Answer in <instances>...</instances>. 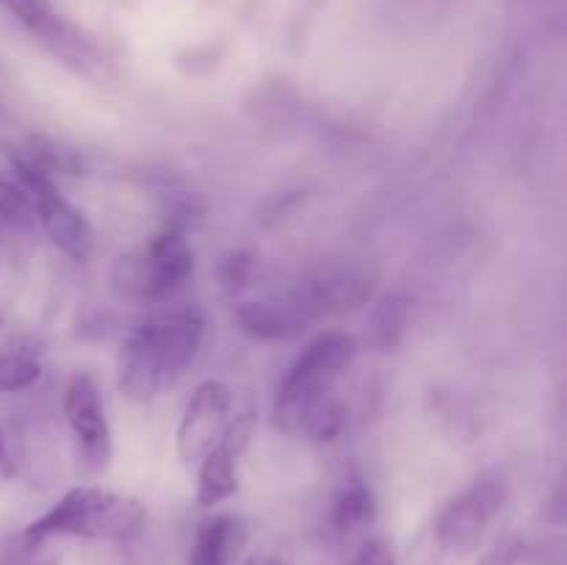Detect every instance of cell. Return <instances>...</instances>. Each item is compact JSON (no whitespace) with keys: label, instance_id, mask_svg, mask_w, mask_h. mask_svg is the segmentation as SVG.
<instances>
[{"label":"cell","instance_id":"obj_5","mask_svg":"<svg viewBox=\"0 0 567 565\" xmlns=\"http://www.w3.org/2000/svg\"><path fill=\"white\" fill-rule=\"evenodd\" d=\"M9 164L11 172H14V181L20 183L22 192L31 199L33 214L39 216L42 230L48 233L50 242L61 253L70 255L72 260H86L94 249V233L89 227L86 216L59 192L53 177L25 164H17V161H9Z\"/></svg>","mask_w":567,"mask_h":565},{"label":"cell","instance_id":"obj_7","mask_svg":"<svg viewBox=\"0 0 567 565\" xmlns=\"http://www.w3.org/2000/svg\"><path fill=\"white\" fill-rule=\"evenodd\" d=\"M233 408V391L221 380H203L194 388L177 424V458L199 463L225 432Z\"/></svg>","mask_w":567,"mask_h":565},{"label":"cell","instance_id":"obj_21","mask_svg":"<svg viewBox=\"0 0 567 565\" xmlns=\"http://www.w3.org/2000/svg\"><path fill=\"white\" fill-rule=\"evenodd\" d=\"M17 565H59V559L55 557H42V559H22V563Z\"/></svg>","mask_w":567,"mask_h":565},{"label":"cell","instance_id":"obj_19","mask_svg":"<svg viewBox=\"0 0 567 565\" xmlns=\"http://www.w3.org/2000/svg\"><path fill=\"white\" fill-rule=\"evenodd\" d=\"M349 565H399L396 548L388 537L371 535L360 541V546L349 557Z\"/></svg>","mask_w":567,"mask_h":565},{"label":"cell","instance_id":"obj_2","mask_svg":"<svg viewBox=\"0 0 567 565\" xmlns=\"http://www.w3.org/2000/svg\"><path fill=\"white\" fill-rule=\"evenodd\" d=\"M358 358V338L343 330H327L302 349L277 386L275 424L288 435H299L313 404L336 391V382Z\"/></svg>","mask_w":567,"mask_h":565},{"label":"cell","instance_id":"obj_18","mask_svg":"<svg viewBox=\"0 0 567 565\" xmlns=\"http://www.w3.org/2000/svg\"><path fill=\"white\" fill-rule=\"evenodd\" d=\"M33 214V205L28 194L22 192L20 183L0 172V219L9 222H28Z\"/></svg>","mask_w":567,"mask_h":565},{"label":"cell","instance_id":"obj_20","mask_svg":"<svg viewBox=\"0 0 567 565\" xmlns=\"http://www.w3.org/2000/svg\"><path fill=\"white\" fill-rule=\"evenodd\" d=\"M524 557V541L520 537H504L496 546L487 548L474 565H518Z\"/></svg>","mask_w":567,"mask_h":565},{"label":"cell","instance_id":"obj_16","mask_svg":"<svg viewBox=\"0 0 567 565\" xmlns=\"http://www.w3.org/2000/svg\"><path fill=\"white\" fill-rule=\"evenodd\" d=\"M343 427H347V410L338 402L336 393H330V397L321 399L319 404L310 408V413L305 415L299 435H308L313 438V441H336L343 432Z\"/></svg>","mask_w":567,"mask_h":565},{"label":"cell","instance_id":"obj_15","mask_svg":"<svg viewBox=\"0 0 567 565\" xmlns=\"http://www.w3.org/2000/svg\"><path fill=\"white\" fill-rule=\"evenodd\" d=\"M408 314H410V302L404 294L399 291L385 294V297L374 305V310H371V321H369L371 343L380 349L393 347V343L399 341V336L404 332Z\"/></svg>","mask_w":567,"mask_h":565},{"label":"cell","instance_id":"obj_9","mask_svg":"<svg viewBox=\"0 0 567 565\" xmlns=\"http://www.w3.org/2000/svg\"><path fill=\"white\" fill-rule=\"evenodd\" d=\"M371 282L354 269H327L299 282L297 291L286 299L305 321L321 316L347 314L369 299Z\"/></svg>","mask_w":567,"mask_h":565},{"label":"cell","instance_id":"obj_6","mask_svg":"<svg viewBox=\"0 0 567 565\" xmlns=\"http://www.w3.org/2000/svg\"><path fill=\"white\" fill-rule=\"evenodd\" d=\"M175 380L161 347L155 321L147 319L125 338L116 358V388L127 402L147 404L161 393L166 382Z\"/></svg>","mask_w":567,"mask_h":565},{"label":"cell","instance_id":"obj_13","mask_svg":"<svg viewBox=\"0 0 567 565\" xmlns=\"http://www.w3.org/2000/svg\"><path fill=\"white\" fill-rule=\"evenodd\" d=\"M241 332L258 341H282L302 330L308 321L282 299V302H241L236 308Z\"/></svg>","mask_w":567,"mask_h":565},{"label":"cell","instance_id":"obj_10","mask_svg":"<svg viewBox=\"0 0 567 565\" xmlns=\"http://www.w3.org/2000/svg\"><path fill=\"white\" fill-rule=\"evenodd\" d=\"M64 415L75 438L81 441L83 458L100 469L111 452V427L105 419L103 399L89 374H75L64 388Z\"/></svg>","mask_w":567,"mask_h":565},{"label":"cell","instance_id":"obj_8","mask_svg":"<svg viewBox=\"0 0 567 565\" xmlns=\"http://www.w3.org/2000/svg\"><path fill=\"white\" fill-rule=\"evenodd\" d=\"M255 432V415L241 413L227 421L225 432L216 446L199 460L197 476V504L199 507H216L238 491V460L247 452L249 438Z\"/></svg>","mask_w":567,"mask_h":565},{"label":"cell","instance_id":"obj_1","mask_svg":"<svg viewBox=\"0 0 567 565\" xmlns=\"http://www.w3.org/2000/svg\"><path fill=\"white\" fill-rule=\"evenodd\" d=\"M147 526V510L138 499L103 487L81 485L66 491L53 507L22 530L28 548L48 537H86V541L125 543L142 535Z\"/></svg>","mask_w":567,"mask_h":565},{"label":"cell","instance_id":"obj_4","mask_svg":"<svg viewBox=\"0 0 567 565\" xmlns=\"http://www.w3.org/2000/svg\"><path fill=\"white\" fill-rule=\"evenodd\" d=\"M192 271L194 253L188 242L177 227H164L142 253L116 260L114 282L133 297L161 299L181 288Z\"/></svg>","mask_w":567,"mask_h":565},{"label":"cell","instance_id":"obj_3","mask_svg":"<svg viewBox=\"0 0 567 565\" xmlns=\"http://www.w3.org/2000/svg\"><path fill=\"white\" fill-rule=\"evenodd\" d=\"M507 504V485L496 476L476 480L437 513L413 552V565H457L480 548Z\"/></svg>","mask_w":567,"mask_h":565},{"label":"cell","instance_id":"obj_23","mask_svg":"<svg viewBox=\"0 0 567 565\" xmlns=\"http://www.w3.org/2000/svg\"><path fill=\"white\" fill-rule=\"evenodd\" d=\"M266 565H286V563H280V559H271V563H266Z\"/></svg>","mask_w":567,"mask_h":565},{"label":"cell","instance_id":"obj_22","mask_svg":"<svg viewBox=\"0 0 567 565\" xmlns=\"http://www.w3.org/2000/svg\"><path fill=\"white\" fill-rule=\"evenodd\" d=\"M3 441H6V438H3V430H0V454H3Z\"/></svg>","mask_w":567,"mask_h":565},{"label":"cell","instance_id":"obj_12","mask_svg":"<svg viewBox=\"0 0 567 565\" xmlns=\"http://www.w3.org/2000/svg\"><path fill=\"white\" fill-rule=\"evenodd\" d=\"M249 526L238 515H214L194 535L188 565H238L247 554Z\"/></svg>","mask_w":567,"mask_h":565},{"label":"cell","instance_id":"obj_14","mask_svg":"<svg viewBox=\"0 0 567 565\" xmlns=\"http://www.w3.org/2000/svg\"><path fill=\"white\" fill-rule=\"evenodd\" d=\"M377 518V502L374 493L363 485L360 480H349L347 485L338 491L336 502H332V526L343 535L354 530H363Z\"/></svg>","mask_w":567,"mask_h":565},{"label":"cell","instance_id":"obj_17","mask_svg":"<svg viewBox=\"0 0 567 565\" xmlns=\"http://www.w3.org/2000/svg\"><path fill=\"white\" fill-rule=\"evenodd\" d=\"M42 377L37 360L25 355H0V393L25 391Z\"/></svg>","mask_w":567,"mask_h":565},{"label":"cell","instance_id":"obj_11","mask_svg":"<svg viewBox=\"0 0 567 565\" xmlns=\"http://www.w3.org/2000/svg\"><path fill=\"white\" fill-rule=\"evenodd\" d=\"M6 11L20 22L25 31L48 42L64 61H86L89 50L83 48L81 37L66 25L64 17L53 9L50 0H0Z\"/></svg>","mask_w":567,"mask_h":565},{"label":"cell","instance_id":"obj_24","mask_svg":"<svg viewBox=\"0 0 567 565\" xmlns=\"http://www.w3.org/2000/svg\"><path fill=\"white\" fill-rule=\"evenodd\" d=\"M0 325H3V314H0Z\"/></svg>","mask_w":567,"mask_h":565}]
</instances>
